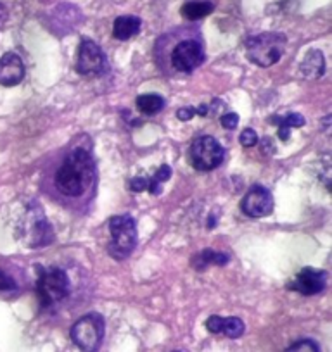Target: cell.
Segmentation results:
<instances>
[{
    "mask_svg": "<svg viewBox=\"0 0 332 352\" xmlns=\"http://www.w3.org/2000/svg\"><path fill=\"white\" fill-rule=\"evenodd\" d=\"M220 333H225L229 338H239L244 333V323L239 318H223L222 321V331Z\"/></svg>",
    "mask_w": 332,
    "mask_h": 352,
    "instance_id": "20",
    "label": "cell"
},
{
    "mask_svg": "<svg viewBox=\"0 0 332 352\" xmlns=\"http://www.w3.org/2000/svg\"><path fill=\"white\" fill-rule=\"evenodd\" d=\"M71 338L83 352H97L104 338V318L97 313L80 318L71 328Z\"/></svg>",
    "mask_w": 332,
    "mask_h": 352,
    "instance_id": "5",
    "label": "cell"
},
{
    "mask_svg": "<svg viewBox=\"0 0 332 352\" xmlns=\"http://www.w3.org/2000/svg\"><path fill=\"white\" fill-rule=\"evenodd\" d=\"M286 352H320V349L313 340H300L291 345Z\"/></svg>",
    "mask_w": 332,
    "mask_h": 352,
    "instance_id": "21",
    "label": "cell"
},
{
    "mask_svg": "<svg viewBox=\"0 0 332 352\" xmlns=\"http://www.w3.org/2000/svg\"><path fill=\"white\" fill-rule=\"evenodd\" d=\"M194 116H198V109H196V107H180V109L177 111V118L180 121H189Z\"/></svg>",
    "mask_w": 332,
    "mask_h": 352,
    "instance_id": "26",
    "label": "cell"
},
{
    "mask_svg": "<svg viewBox=\"0 0 332 352\" xmlns=\"http://www.w3.org/2000/svg\"><path fill=\"white\" fill-rule=\"evenodd\" d=\"M147 185H149V180H145L144 176H137V178H134V180L130 182V188L134 192L147 190Z\"/></svg>",
    "mask_w": 332,
    "mask_h": 352,
    "instance_id": "27",
    "label": "cell"
},
{
    "mask_svg": "<svg viewBox=\"0 0 332 352\" xmlns=\"http://www.w3.org/2000/svg\"><path fill=\"white\" fill-rule=\"evenodd\" d=\"M205 50L196 40H182L172 50V66L180 73H192L205 63Z\"/></svg>",
    "mask_w": 332,
    "mask_h": 352,
    "instance_id": "7",
    "label": "cell"
},
{
    "mask_svg": "<svg viewBox=\"0 0 332 352\" xmlns=\"http://www.w3.org/2000/svg\"><path fill=\"white\" fill-rule=\"evenodd\" d=\"M222 321H223L222 316L208 318V321H206V328H208L211 333H220V331H222Z\"/></svg>",
    "mask_w": 332,
    "mask_h": 352,
    "instance_id": "25",
    "label": "cell"
},
{
    "mask_svg": "<svg viewBox=\"0 0 332 352\" xmlns=\"http://www.w3.org/2000/svg\"><path fill=\"white\" fill-rule=\"evenodd\" d=\"M229 263V256L222 252H215V250L208 249L203 250L201 254H198L196 257H192V266L196 270H205L209 264H216V266H223V264Z\"/></svg>",
    "mask_w": 332,
    "mask_h": 352,
    "instance_id": "18",
    "label": "cell"
},
{
    "mask_svg": "<svg viewBox=\"0 0 332 352\" xmlns=\"http://www.w3.org/2000/svg\"><path fill=\"white\" fill-rule=\"evenodd\" d=\"M52 230L47 225L45 218H43V211L40 208H32L28 211V223H26V242L30 247H40L45 245L52 240Z\"/></svg>",
    "mask_w": 332,
    "mask_h": 352,
    "instance_id": "11",
    "label": "cell"
},
{
    "mask_svg": "<svg viewBox=\"0 0 332 352\" xmlns=\"http://www.w3.org/2000/svg\"><path fill=\"white\" fill-rule=\"evenodd\" d=\"M16 282L11 275H8L6 272H0V290L6 292V290H14Z\"/></svg>",
    "mask_w": 332,
    "mask_h": 352,
    "instance_id": "24",
    "label": "cell"
},
{
    "mask_svg": "<svg viewBox=\"0 0 332 352\" xmlns=\"http://www.w3.org/2000/svg\"><path fill=\"white\" fill-rule=\"evenodd\" d=\"M222 126L225 130H236L237 124H239V116L236 113H229V114H223L222 120H220Z\"/></svg>",
    "mask_w": 332,
    "mask_h": 352,
    "instance_id": "23",
    "label": "cell"
},
{
    "mask_svg": "<svg viewBox=\"0 0 332 352\" xmlns=\"http://www.w3.org/2000/svg\"><path fill=\"white\" fill-rule=\"evenodd\" d=\"M240 209L249 218H263L269 216L273 211V197L265 187H255L249 188L246 195H244L242 202H240Z\"/></svg>",
    "mask_w": 332,
    "mask_h": 352,
    "instance_id": "9",
    "label": "cell"
},
{
    "mask_svg": "<svg viewBox=\"0 0 332 352\" xmlns=\"http://www.w3.org/2000/svg\"><path fill=\"white\" fill-rule=\"evenodd\" d=\"M215 6L208 0H194V2H187V4L182 8V14L185 16L191 21H196V19H203L208 14H211Z\"/></svg>",
    "mask_w": 332,
    "mask_h": 352,
    "instance_id": "17",
    "label": "cell"
},
{
    "mask_svg": "<svg viewBox=\"0 0 332 352\" xmlns=\"http://www.w3.org/2000/svg\"><path fill=\"white\" fill-rule=\"evenodd\" d=\"M325 283H327L325 272L315 268H303L287 289L303 294V296H315L325 289Z\"/></svg>",
    "mask_w": 332,
    "mask_h": 352,
    "instance_id": "10",
    "label": "cell"
},
{
    "mask_svg": "<svg viewBox=\"0 0 332 352\" xmlns=\"http://www.w3.org/2000/svg\"><path fill=\"white\" fill-rule=\"evenodd\" d=\"M90 142L81 137V144L73 145L61 161L54 175V187L61 197L80 201L96 187V162Z\"/></svg>",
    "mask_w": 332,
    "mask_h": 352,
    "instance_id": "1",
    "label": "cell"
},
{
    "mask_svg": "<svg viewBox=\"0 0 332 352\" xmlns=\"http://www.w3.org/2000/svg\"><path fill=\"white\" fill-rule=\"evenodd\" d=\"M6 21H8V9L0 4V28L6 25Z\"/></svg>",
    "mask_w": 332,
    "mask_h": 352,
    "instance_id": "28",
    "label": "cell"
},
{
    "mask_svg": "<svg viewBox=\"0 0 332 352\" xmlns=\"http://www.w3.org/2000/svg\"><path fill=\"white\" fill-rule=\"evenodd\" d=\"M172 176V168L168 164H161L158 168V171L154 173V176H152V180H149V185H147V190L151 192L152 195H159L161 194V184H165V182L170 180Z\"/></svg>",
    "mask_w": 332,
    "mask_h": 352,
    "instance_id": "19",
    "label": "cell"
},
{
    "mask_svg": "<svg viewBox=\"0 0 332 352\" xmlns=\"http://www.w3.org/2000/svg\"><path fill=\"white\" fill-rule=\"evenodd\" d=\"M135 104H137L138 111L142 114H145V116H154V114H158L165 107V99L161 96H158V94H144V96L137 97Z\"/></svg>",
    "mask_w": 332,
    "mask_h": 352,
    "instance_id": "16",
    "label": "cell"
},
{
    "mask_svg": "<svg viewBox=\"0 0 332 352\" xmlns=\"http://www.w3.org/2000/svg\"><path fill=\"white\" fill-rule=\"evenodd\" d=\"M104 54L94 40L83 38L78 49L76 71L83 76H97L104 69Z\"/></svg>",
    "mask_w": 332,
    "mask_h": 352,
    "instance_id": "8",
    "label": "cell"
},
{
    "mask_svg": "<svg viewBox=\"0 0 332 352\" xmlns=\"http://www.w3.org/2000/svg\"><path fill=\"white\" fill-rule=\"evenodd\" d=\"M142 21L137 16H120L114 19L113 25V35L116 40H130L132 36L137 35L141 32Z\"/></svg>",
    "mask_w": 332,
    "mask_h": 352,
    "instance_id": "14",
    "label": "cell"
},
{
    "mask_svg": "<svg viewBox=\"0 0 332 352\" xmlns=\"http://www.w3.org/2000/svg\"><path fill=\"white\" fill-rule=\"evenodd\" d=\"M37 294L42 307H50L70 296V278L61 268H42L37 280Z\"/></svg>",
    "mask_w": 332,
    "mask_h": 352,
    "instance_id": "3",
    "label": "cell"
},
{
    "mask_svg": "<svg viewBox=\"0 0 332 352\" xmlns=\"http://www.w3.org/2000/svg\"><path fill=\"white\" fill-rule=\"evenodd\" d=\"M270 123L277 124V126L280 128V130H279V138L282 142H287V140H289V130H291V128L303 126V124L307 123V121H304V118L301 116V114L293 113V114H287L286 118H280V116L270 118Z\"/></svg>",
    "mask_w": 332,
    "mask_h": 352,
    "instance_id": "15",
    "label": "cell"
},
{
    "mask_svg": "<svg viewBox=\"0 0 332 352\" xmlns=\"http://www.w3.org/2000/svg\"><path fill=\"white\" fill-rule=\"evenodd\" d=\"M110 254L116 261H123L134 252L137 245V226L132 216H113L110 219Z\"/></svg>",
    "mask_w": 332,
    "mask_h": 352,
    "instance_id": "4",
    "label": "cell"
},
{
    "mask_svg": "<svg viewBox=\"0 0 332 352\" xmlns=\"http://www.w3.org/2000/svg\"><path fill=\"white\" fill-rule=\"evenodd\" d=\"M25 78V64L21 57L14 52H8L0 59V85L14 87Z\"/></svg>",
    "mask_w": 332,
    "mask_h": 352,
    "instance_id": "12",
    "label": "cell"
},
{
    "mask_svg": "<svg viewBox=\"0 0 332 352\" xmlns=\"http://www.w3.org/2000/svg\"><path fill=\"white\" fill-rule=\"evenodd\" d=\"M300 71L308 80H317V78H320L325 71V60L320 50H310L304 56V59L301 60Z\"/></svg>",
    "mask_w": 332,
    "mask_h": 352,
    "instance_id": "13",
    "label": "cell"
},
{
    "mask_svg": "<svg viewBox=\"0 0 332 352\" xmlns=\"http://www.w3.org/2000/svg\"><path fill=\"white\" fill-rule=\"evenodd\" d=\"M286 45L287 38L282 33H260L246 42L247 59L260 67H270L279 63Z\"/></svg>",
    "mask_w": 332,
    "mask_h": 352,
    "instance_id": "2",
    "label": "cell"
},
{
    "mask_svg": "<svg viewBox=\"0 0 332 352\" xmlns=\"http://www.w3.org/2000/svg\"><path fill=\"white\" fill-rule=\"evenodd\" d=\"M223 162V148L213 137H199L191 145V164L198 171H213Z\"/></svg>",
    "mask_w": 332,
    "mask_h": 352,
    "instance_id": "6",
    "label": "cell"
},
{
    "mask_svg": "<svg viewBox=\"0 0 332 352\" xmlns=\"http://www.w3.org/2000/svg\"><path fill=\"white\" fill-rule=\"evenodd\" d=\"M239 140L240 145H244V147H255V145L258 144V135H256V131L251 130V128H246V130L240 133Z\"/></svg>",
    "mask_w": 332,
    "mask_h": 352,
    "instance_id": "22",
    "label": "cell"
}]
</instances>
